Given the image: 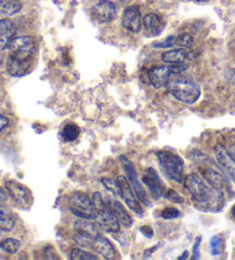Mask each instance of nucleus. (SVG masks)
Listing matches in <instances>:
<instances>
[{
	"label": "nucleus",
	"mask_w": 235,
	"mask_h": 260,
	"mask_svg": "<svg viewBox=\"0 0 235 260\" xmlns=\"http://www.w3.org/2000/svg\"><path fill=\"white\" fill-rule=\"evenodd\" d=\"M184 186L191 196L207 211H220L225 204L224 191L212 188L205 179L197 173H191L184 179Z\"/></svg>",
	"instance_id": "nucleus-1"
},
{
	"label": "nucleus",
	"mask_w": 235,
	"mask_h": 260,
	"mask_svg": "<svg viewBox=\"0 0 235 260\" xmlns=\"http://www.w3.org/2000/svg\"><path fill=\"white\" fill-rule=\"evenodd\" d=\"M169 92L177 99L178 101L192 105L196 102L201 96V87L191 76L179 74H172L168 84Z\"/></svg>",
	"instance_id": "nucleus-2"
},
{
	"label": "nucleus",
	"mask_w": 235,
	"mask_h": 260,
	"mask_svg": "<svg viewBox=\"0 0 235 260\" xmlns=\"http://www.w3.org/2000/svg\"><path fill=\"white\" fill-rule=\"evenodd\" d=\"M92 202L94 209L97 211L96 221L98 226L108 233H116L120 231V221L116 218L114 212L111 211L107 202L102 200V196L99 192L92 195Z\"/></svg>",
	"instance_id": "nucleus-3"
},
{
	"label": "nucleus",
	"mask_w": 235,
	"mask_h": 260,
	"mask_svg": "<svg viewBox=\"0 0 235 260\" xmlns=\"http://www.w3.org/2000/svg\"><path fill=\"white\" fill-rule=\"evenodd\" d=\"M157 158L166 178L178 183L184 182V160L177 154L170 151H159Z\"/></svg>",
	"instance_id": "nucleus-4"
},
{
	"label": "nucleus",
	"mask_w": 235,
	"mask_h": 260,
	"mask_svg": "<svg viewBox=\"0 0 235 260\" xmlns=\"http://www.w3.org/2000/svg\"><path fill=\"white\" fill-rule=\"evenodd\" d=\"M69 210L78 218L96 220L97 211L93 202L87 194L82 191H74L69 195Z\"/></svg>",
	"instance_id": "nucleus-5"
},
{
	"label": "nucleus",
	"mask_w": 235,
	"mask_h": 260,
	"mask_svg": "<svg viewBox=\"0 0 235 260\" xmlns=\"http://www.w3.org/2000/svg\"><path fill=\"white\" fill-rule=\"evenodd\" d=\"M197 163L204 162L205 165H202L201 167V173L202 177L205 179V181L209 183V185L215 188L217 190L224 191L226 189H230L229 183L227 181V179L225 178V176L221 172H219L214 165L211 163V159H209L207 156L203 155V159H195Z\"/></svg>",
	"instance_id": "nucleus-6"
},
{
	"label": "nucleus",
	"mask_w": 235,
	"mask_h": 260,
	"mask_svg": "<svg viewBox=\"0 0 235 260\" xmlns=\"http://www.w3.org/2000/svg\"><path fill=\"white\" fill-rule=\"evenodd\" d=\"M10 55L23 61H33L36 44L30 36L15 37L10 45Z\"/></svg>",
	"instance_id": "nucleus-7"
},
{
	"label": "nucleus",
	"mask_w": 235,
	"mask_h": 260,
	"mask_svg": "<svg viewBox=\"0 0 235 260\" xmlns=\"http://www.w3.org/2000/svg\"><path fill=\"white\" fill-rule=\"evenodd\" d=\"M121 162H122V167H123L124 171L126 172V176H128V180L130 182L131 187L134 191V194L137 195L138 200L141 202V203L146 204V205H151V202L148 200V195L144 188L142 187L141 183L138 180V174H137V170H135L134 165L130 162L129 159H126L123 156L120 157Z\"/></svg>",
	"instance_id": "nucleus-8"
},
{
	"label": "nucleus",
	"mask_w": 235,
	"mask_h": 260,
	"mask_svg": "<svg viewBox=\"0 0 235 260\" xmlns=\"http://www.w3.org/2000/svg\"><path fill=\"white\" fill-rule=\"evenodd\" d=\"M117 186H119V191H120V197L122 200H124L125 204L129 206V208L138 214L143 213V209L140 202L137 200V195L134 194V191L131 187L130 182L126 180V178L123 176H119L116 178Z\"/></svg>",
	"instance_id": "nucleus-9"
},
{
	"label": "nucleus",
	"mask_w": 235,
	"mask_h": 260,
	"mask_svg": "<svg viewBox=\"0 0 235 260\" xmlns=\"http://www.w3.org/2000/svg\"><path fill=\"white\" fill-rule=\"evenodd\" d=\"M5 187L8 194L11 195L15 203L21 206V208L28 209L31 203H33V195H31L28 187H25L22 183L14 180L6 181Z\"/></svg>",
	"instance_id": "nucleus-10"
},
{
	"label": "nucleus",
	"mask_w": 235,
	"mask_h": 260,
	"mask_svg": "<svg viewBox=\"0 0 235 260\" xmlns=\"http://www.w3.org/2000/svg\"><path fill=\"white\" fill-rule=\"evenodd\" d=\"M79 243H82L84 245H87L90 248H92L93 250H96L98 253H100L105 259H117L119 258V253L115 249V246L112 245L111 242L103 237L102 235L97 237V239L93 240H87L82 237V241L77 240Z\"/></svg>",
	"instance_id": "nucleus-11"
},
{
	"label": "nucleus",
	"mask_w": 235,
	"mask_h": 260,
	"mask_svg": "<svg viewBox=\"0 0 235 260\" xmlns=\"http://www.w3.org/2000/svg\"><path fill=\"white\" fill-rule=\"evenodd\" d=\"M91 14L100 23H109L116 19L117 8L110 0H99L91 8Z\"/></svg>",
	"instance_id": "nucleus-12"
},
{
	"label": "nucleus",
	"mask_w": 235,
	"mask_h": 260,
	"mask_svg": "<svg viewBox=\"0 0 235 260\" xmlns=\"http://www.w3.org/2000/svg\"><path fill=\"white\" fill-rule=\"evenodd\" d=\"M142 181L148 188V190L151 191V194L153 195L154 199L159 200L160 197L164 196L165 185L164 182L162 181V179L160 178L159 173L155 171V169L148 168L146 171H144Z\"/></svg>",
	"instance_id": "nucleus-13"
},
{
	"label": "nucleus",
	"mask_w": 235,
	"mask_h": 260,
	"mask_svg": "<svg viewBox=\"0 0 235 260\" xmlns=\"http://www.w3.org/2000/svg\"><path fill=\"white\" fill-rule=\"evenodd\" d=\"M174 73L173 66H156L149 69L148 71V80L155 88H161L166 86L169 79Z\"/></svg>",
	"instance_id": "nucleus-14"
},
{
	"label": "nucleus",
	"mask_w": 235,
	"mask_h": 260,
	"mask_svg": "<svg viewBox=\"0 0 235 260\" xmlns=\"http://www.w3.org/2000/svg\"><path fill=\"white\" fill-rule=\"evenodd\" d=\"M122 25L132 34H138L142 29V17L137 6H130L122 15Z\"/></svg>",
	"instance_id": "nucleus-15"
},
{
	"label": "nucleus",
	"mask_w": 235,
	"mask_h": 260,
	"mask_svg": "<svg viewBox=\"0 0 235 260\" xmlns=\"http://www.w3.org/2000/svg\"><path fill=\"white\" fill-rule=\"evenodd\" d=\"M215 156L217 158V162L220 165V168L224 170L227 176L235 182V159L230 152L226 149V148L218 143L215 147Z\"/></svg>",
	"instance_id": "nucleus-16"
},
{
	"label": "nucleus",
	"mask_w": 235,
	"mask_h": 260,
	"mask_svg": "<svg viewBox=\"0 0 235 260\" xmlns=\"http://www.w3.org/2000/svg\"><path fill=\"white\" fill-rule=\"evenodd\" d=\"M100 230L101 228L98 226V223H94L89 219H80V220H77L75 222V231L77 232V234L87 240H93L101 236Z\"/></svg>",
	"instance_id": "nucleus-17"
},
{
	"label": "nucleus",
	"mask_w": 235,
	"mask_h": 260,
	"mask_svg": "<svg viewBox=\"0 0 235 260\" xmlns=\"http://www.w3.org/2000/svg\"><path fill=\"white\" fill-rule=\"evenodd\" d=\"M16 28L10 19L0 20V51L10 47L13 39L15 38Z\"/></svg>",
	"instance_id": "nucleus-18"
},
{
	"label": "nucleus",
	"mask_w": 235,
	"mask_h": 260,
	"mask_svg": "<svg viewBox=\"0 0 235 260\" xmlns=\"http://www.w3.org/2000/svg\"><path fill=\"white\" fill-rule=\"evenodd\" d=\"M33 61H23L14 56H8L6 62V70L13 77H22L29 73Z\"/></svg>",
	"instance_id": "nucleus-19"
},
{
	"label": "nucleus",
	"mask_w": 235,
	"mask_h": 260,
	"mask_svg": "<svg viewBox=\"0 0 235 260\" xmlns=\"http://www.w3.org/2000/svg\"><path fill=\"white\" fill-rule=\"evenodd\" d=\"M142 25L147 36H159L164 30V22L157 14L151 13L143 17Z\"/></svg>",
	"instance_id": "nucleus-20"
},
{
	"label": "nucleus",
	"mask_w": 235,
	"mask_h": 260,
	"mask_svg": "<svg viewBox=\"0 0 235 260\" xmlns=\"http://www.w3.org/2000/svg\"><path fill=\"white\" fill-rule=\"evenodd\" d=\"M107 204L109 205V208L114 214L116 216V218L119 219L120 223H122L124 227L129 228L132 226L133 220L132 218H131L130 214L128 213V211L124 209V206L121 204V202H119L115 199H109L107 201Z\"/></svg>",
	"instance_id": "nucleus-21"
},
{
	"label": "nucleus",
	"mask_w": 235,
	"mask_h": 260,
	"mask_svg": "<svg viewBox=\"0 0 235 260\" xmlns=\"http://www.w3.org/2000/svg\"><path fill=\"white\" fill-rule=\"evenodd\" d=\"M189 52H187L185 48H178L172 49V51L165 52L162 54V60L168 64H183L187 63L189 60Z\"/></svg>",
	"instance_id": "nucleus-22"
},
{
	"label": "nucleus",
	"mask_w": 235,
	"mask_h": 260,
	"mask_svg": "<svg viewBox=\"0 0 235 260\" xmlns=\"http://www.w3.org/2000/svg\"><path fill=\"white\" fill-rule=\"evenodd\" d=\"M16 217L10 209L0 206V230L4 232H11L15 226Z\"/></svg>",
	"instance_id": "nucleus-23"
},
{
	"label": "nucleus",
	"mask_w": 235,
	"mask_h": 260,
	"mask_svg": "<svg viewBox=\"0 0 235 260\" xmlns=\"http://www.w3.org/2000/svg\"><path fill=\"white\" fill-rule=\"evenodd\" d=\"M22 10L20 0H0V15L12 16Z\"/></svg>",
	"instance_id": "nucleus-24"
},
{
	"label": "nucleus",
	"mask_w": 235,
	"mask_h": 260,
	"mask_svg": "<svg viewBox=\"0 0 235 260\" xmlns=\"http://www.w3.org/2000/svg\"><path fill=\"white\" fill-rule=\"evenodd\" d=\"M80 129L75 124H67L61 131V138L67 142L75 141L79 137Z\"/></svg>",
	"instance_id": "nucleus-25"
},
{
	"label": "nucleus",
	"mask_w": 235,
	"mask_h": 260,
	"mask_svg": "<svg viewBox=\"0 0 235 260\" xmlns=\"http://www.w3.org/2000/svg\"><path fill=\"white\" fill-rule=\"evenodd\" d=\"M0 248H2L5 252L14 254L21 248V242L16 239H13V237H10V239L4 240L2 243H0Z\"/></svg>",
	"instance_id": "nucleus-26"
},
{
	"label": "nucleus",
	"mask_w": 235,
	"mask_h": 260,
	"mask_svg": "<svg viewBox=\"0 0 235 260\" xmlns=\"http://www.w3.org/2000/svg\"><path fill=\"white\" fill-rule=\"evenodd\" d=\"M70 258L74 260H97L96 255L86 252L82 249H72L70 252Z\"/></svg>",
	"instance_id": "nucleus-27"
},
{
	"label": "nucleus",
	"mask_w": 235,
	"mask_h": 260,
	"mask_svg": "<svg viewBox=\"0 0 235 260\" xmlns=\"http://www.w3.org/2000/svg\"><path fill=\"white\" fill-rule=\"evenodd\" d=\"M194 39L189 34H182L178 37H175V45H178L182 48H189L193 45Z\"/></svg>",
	"instance_id": "nucleus-28"
},
{
	"label": "nucleus",
	"mask_w": 235,
	"mask_h": 260,
	"mask_svg": "<svg viewBox=\"0 0 235 260\" xmlns=\"http://www.w3.org/2000/svg\"><path fill=\"white\" fill-rule=\"evenodd\" d=\"M101 182H102V185L105 186L112 195L116 197H120L119 186H117L116 180H114V179H110V178H102Z\"/></svg>",
	"instance_id": "nucleus-29"
},
{
	"label": "nucleus",
	"mask_w": 235,
	"mask_h": 260,
	"mask_svg": "<svg viewBox=\"0 0 235 260\" xmlns=\"http://www.w3.org/2000/svg\"><path fill=\"white\" fill-rule=\"evenodd\" d=\"M221 250V240L218 236H212L210 240V251L212 255H218Z\"/></svg>",
	"instance_id": "nucleus-30"
},
{
	"label": "nucleus",
	"mask_w": 235,
	"mask_h": 260,
	"mask_svg": "<svg viewBox=\"0 0 235 260\" xmlns=\"http://www.w3.org/2000/svg\"><path fill=\"white\" fill-rule=\"evenodd\" d=\"M161 216L165 220H171V219H175L180 216V212L178 209L175 208H165L163 211H162Z\"/></svg>",
	"instance_id": "nucleus-31"
},
{
	"label": "nucleus",
	"mask_w": 235,
	"mask_h": 260,
	"mask_svg": "<svg viewBox=\"0 0 235 260\" xmlns=\"http://www.w3.org/2000/svg\"><path fill=\"white\" fill-rule=\"evenodd\" d=\"M174 44H175L174 36H169V37L166 38L165 40H163V42L154 43L153 47H155V48H169V47H172Z\"/></svg>",
	"instance_id": "nucleus-32"
},
{
	"label": "nucleus",
	"mask_w": 235,
	"mask_h": 260,
	"mask_svg": "<svg viewBox=\"0 0 235 260\" xmlns=\"http://www.w3.org/2000/svg\"><path fill=\"white\" fill-rule=\"evenodd\" d=\"M164 197H165V199H168L169 201H171V202H175V203H183V202H184L183 197L180 196L174 189H169L168 191H165Z\"/></svg>",
	"instance_id": "nucleus-33"
},
{
	"label": "nucleus",
	"mask_w": 235,
	"mask_h": 260,
	"mask_svg": "<svg viewBox=\"0 0 235 260\" xmlns=\"http://www.w3.org/2000/svg\"><path fill=\"white\" fill-rule=\"evenodd\" d=\"M202 242V237L197 236L195 240V243H194V248H193V259H198L200 258V245Z\"/></svg>",
	"instance_id": "nucleus-34"
},
{
	"label": "nucleus",
	"mask_w": 235,
	"mask_h": 260,
	"mask_svg": "<svg viewBox=\"0 0 235 260\" xmlns=\"http://www.w3.org/2000/svg\"><path fill=\"white\" fill-rule=\"evenodd\" d=\"M8 125V119L7 117H5V116L0 115V132L3 131L4 128H5Z\"/></svg>",
	"instance_id": "nucleus-35"
},
{
	"label": "nucleus",
	"mask_w": 235,
	"mask_h": 260,
	"mask_svg": "<svg viewBox=\"0 0 235 260\" xmlns=\"http://www.w3.org/2000/svg\"><path fill=\"white\" fill-rule=\"evenodd\" d=\"M141 232L143 233L144 235H147L148 237H151V236L153 235V231L151 230V228H149V227H146V226L141 228Z\"/></svg>",
	"instance_id": "nucleus-36"
},
{
	"label": "nucleus",
	"mask_w": 235,
	"mask_h": 260,
	"mask_svg": "<svg viewBox=\"0 0 235 260\" xmlns=\"http://www.w3.org/2000/svg\"><path fill=\"white\" fill-rule=\"evenodd\" d=\"M229 152H230V155L233 156V158L235 159V145H232V146H230V148H229Z\"/></svg>",
	"instance_id": "nucleus-37"
},
{
	"label": "nucleus",
	"mask_w": 235,
	"mask_h": 260,
	"mask_svg": "<svg viewBox=\"0 0 235 260\" xmlns=\"http://www.w3.org/2000/svg\"><path fill=\"white\" fill-rule=\"evenodd\" d=\"M6 200V195L4 190H2V188H0V201H5Z\"/></svg>",
	"instance_id": "nucleus-38"
},
{
	"label": "nucleus",
	"mask_w": 235,
	"mask_h": 260,
	"mask_svg": "<svg viewBox=\"0 0 235 260\" xmlns=\"http://www.w3.org/2000/svg\"><path fill=\"white\" fill-rule=\"evenodd\" d=\"M187 254H188L187 251H185V252H184V255H180V257H179L178 259H185V258H187Z\"/></svg>",
	"instance_id": "nucleus-39"
},
{
	"label": "nucleus",
	"mask_w": 235,
	"mask_h": 260,
	"mask_svg": "<svg viewBox=\"0 0 235 260\" xmlns=\"http://www.w3.org/2000/svg\"><path fill=\"white\" fill-rule=\"evenodd\" d=\"M232 218L234 219V221H235V204H234V206L232 208Z\"/></svg>",
	"instance_id": "nucleus-40"
},
{
	"label": "nucleus",
	"mask_w": 235,
	"mask_h": 260,
	"mask_svg": "<svg viewBox=\"0 0 235 260\" xmlns=\"http://www.w3.org/2000/svg\"><path fill=\"white\" fill-rule=\"evenodd\" d=\"M3 63V55H2V53H0V64Z\"/></svg>",
	"instance_id": "nucleus-41"
},
{
	"label": "nucleus",
	"mask_w": 235,
	"mask_h": 260,
	"mask_svg": "<svg viewBox=\"0 0 235 260\" xmlns=\"http://www.w3.org/2000/svg\"><path fill=\"white\" fill-rule=\"evenodd\" d=\"M197 2H207V0H197Z\"/></svg>",
	"instance_id": "nucleus-42"
}]
</instances>
